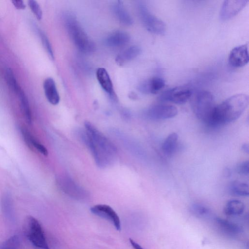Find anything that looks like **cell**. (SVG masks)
<instances>
[{"label": "cell", "instance_id": "cell-6", "mask_svg": "<svg viewBox=\"0 0 249 249\" xmlns=\"http://www.w3.org/2000/svg\"><path fill=\"white\" fill-rule=\"evenodd\" d=\"M139 11L141 19L148 31L157 35L164 34L166 25L163 21L152 15L144 5L139 6Z\"/></svg>", "mask_w": 249, "mask_h": 249}, {"label": "cell", "instance_id": "cell-18", "mask_svg": "<svg viewBox=\"0 0 249 249\" xmlns=\"http://www.w3.org/2000/svg\"><path fill=\"white\" fill-rule=\"evenodd\" d=\"M113 11L119 22L125 25H131L133 21L131 16L120 1H117L113 5Z\"/></svg>", "mask_w": 249, "mask_h": 249}, {"label": "cell", "instance_id": "cell-11", "mask_svg": "<svg viewBox=\"0 0 249 249\" xmlns=\"http://www.w3.org/2000/svg\"><path fill=\"white\" fill-rule=\"evenodd\" d=\"M248 0H225L220 12L221 19H229L238 14L247 4Z\"/></svg>", "mask_w": 249, "mask_h": 249}, {"label": "cell", "instance_id": "cell-14", "mask_svg": "<svg viewBox=\"0 0 249 249\" xmlns=\"http://www.w3.org/2000/svg\"><path fill=\"white\" fill-rule=\"evenodd\" d=\"M215 225L222 232L230 236H236L242 232V229L239 225L227 220L216 218Z\"/></svg>", "mask_w": 249, "mask_h": 249}, {"label": "cell", "instance_id": "cell-5", "mask_svg": "<svg viewBox=\"0 0 249 249\" xmlns=\"http://www.w3.org/2000/svg\"><path fill=\"white\" fill-rule=\"evenodd\" d=\"M25 236L36 249H50L43 228L34 217L28 215L23 224Z\"/></svg>", "mask_w": 249, "mask_h": 249}, {"label": "cell", "instance_id": "cell-12", "mask_svg": "<svg viewBox=\"0 0 249 249\" xmlns=\"http://www.w3.org/2000/svg\"><path fill=\"white\" fill-rule=\"evenodd\" d=\"M165 86L164 80L159 77H154L142 82L138 87L140 91L145 94H156Z\"/></svg>", "mask_w": 249, "mask_h": 249}, {"label": "cell", "instance_id": "cell-20", "mask_svg": "<svg viewBox=\"0 0 249 249\" xmlns=\"http://www.w3.org/2000/svg\"><path fill=\"white\" fill-rule=\"evenodd\" d=\"M178 135L175 132L170 134L164 141L161 149L163 153L168 155H172L178 146Z\"/></svg>", "mask_w": 249, "mask_h": 249}, {"label": "cell", "instance_id": "cell-2", "mask_svg": "<svg viewBox=\"0 0 249 249\" xmlns=\"http://www.w3.org/2000/svg\"><path fill=\"white\" fill-rule=\"evenodd\" d=\"M249 101L247 94L240 93L232 95L215 106L209 126H217L234 122L244 112Z\"/></svg>", "mask_w": 249, "mask_h": 249}, {"label": "cell", "instance_id": "cell-32", "mask_svg": "<svg viewBox=\"0 0 249 249\" xmlns=\"http://www.w3.org/2000/svg\"><path fill=\"white\" fill-rule=\"evenodd\" d=\"M129 242L134 249H144L139 244L132 239H129Z\"/></svg>", "mask_w": 249, "mask_h": 249}, {"label": "cell", "instance_id": "cell-15", "mask_svg": "<svg viewBox=\"0 0 249 249\" xmlns=\"http://www.w3.org/2000/svg\"><path fill=\"white\" fill-rule=\"evenodd\" d=\"M129 40L130 36L127 33L122 31H116L106 37L105 43L109 47H120L126 44Z\"/></svg>", "mask_w": 249, "mask_h": 249}, {"label": "cell", "instance_id": "cell-19", "mask_svg": "<svg viewBox=\"0 0 249 249\" xmlns=\"http://www.w3.org/2000/svg\"><path fill=\"white\" fill-rule=\"evenodd\" d=\"M245 209L243 202L237 199L229 200L224 208V212L229 216H237L242 214Z\"/></svg>", "mask_w": 249, "mask_h": 249}, {"label": "cell", "instance_id": "cell-16", "mask_svg": "<svg viewBox=\"0 0 249 249\" xmlns=\"http://www.w3.org/2000/svg\"><path fill=\"white\" fill-rule=\"evenodd\" d=\"M96 77L102 88L113 98L114 96L113 86L107 70L103 68L98 69L96 71Z\"/></svg>", "mask_w": 249, "mask_h": 249}, {"label": "cell", "instance_id": "cell-17", "mask_svg": "<svg viewBox=\"0 0 249 249\" xmlns=\"http://www.w3.org/2000/svg\"><path fill=\"white\" fill-rule=\"evenodd\" d=\"M140 48L136 45L130 46L119 54L115 59L116 63L123 66L127 62L137 57L141 53Z\"/></svg>", "mask_w": 249, "mask_h": 249}, {"label": "cell", "instance_id": "cell-26", "mask_svg": "<svg viewBox=\"0 0 249 249\" xmlns=\"http://www.w3.org/2000/svg\"><path fill=\"white\" fill-rule=\"evenodd\" d=\"M19 244V236L14 235L5 241L0 246V249H18Z\"/></svg>", "mask_w": 249, "mask_h": 249}, {"label": "cell", "instance_id": "cell-4", "mask_svg": "<svg viewBox=\"0 0 249 249\" xmlns=\"http://www.w3.org/2000/svg\"><path fill=\"white\" fill-rule=\"evenodd\" d=\"M65 23L71 39L79 51L84 53L94 51V42L89 37L74 17L71 15H66Z\"/></svg>", "mask_w": 249, "mask_h": 249}, {"label": "cell", "instance_id": "cell-27", "mask_svg": "<svg viewBox=\"0 0 249 249\" xmlns=\"http://www.w3.org/2000/svg\"><path fill=\"white\" fill-rule=\"evenodd\" d=\"M29 6L38 20H41L42 18V11L39 4L34 0L28 1Z\"/></svg>", "mask_w": 249, "mask_h": 249}, {"label": "cell", "instance_id": "cell-10", "mask_svg": "<svg viewBox=\"0 0 249 249\" xmlns=\"http://www.w3.org/2000/svg\"><path fill=\"white\" fill-rule=\"evenodd\" d=\"M249 60L247 44L235 47L231 51L229 56V63L233 68H241L245 66Z\"/></svg>", "mask_w": 249, "mask_h": 249}, {"label": "cell", "instance_id": "cell-24", "mask_svg": "<svg viewBox=\"0 0 249 249\" xmlns=\"http://www.w3.org/2000/svg\"><path fill=\"white\" fill-rule=\"evenodd\" d=\"M190 210L193 215L199 218H207L211 215V213L208 208L199 203L192 204Z\"/></svg>", "mask_w": 249, "mask_h": 249}, {"label": "cell", "instance_id": "cell-28", "mask_svg": "<svg viewBox=\"0 0 249 249\" xmlns=\"http://www.w3.org/2000/svg\"><path fill=\"white\" fill-rule=\"evenodd\" d=\"M40 36L43 46L46 50L48 55L52 59H54V54L52 45L46 36L42 32H40Z\"/></svg>", "mask_w": 249, "mask_h": 249}, {"label": "cell", "instance_id": "cell-33", "mask_svg": "<svg viewBox=\"0 0 249 249\" xmlns=\"http://www.w3.org/2000/svg\"><path fill=\"white\" fill-rule=\"evenodd\" d=\"M241 149L242 151H243L245 153H246L247 154H249V144L248 143H244L241 146Z\"/></svg>", "mask_w": 249, "mask_h": 249}, {"label": "cell", "instance_id": "cell-30", "mask_svg": "<svg viewBox=\"0 0 249 249\" xmlns=\"http://www.w3.org/2000/svg\"><path fill=\"white\" fill-rule=\"evenodd\" d=\"M32 147L33 150L36 149L44 156H47L48 154L47 148L43 145L38 142L36 139L33 142Z\"/></svg>", "mask_w": 249, "mask_h": 249}, {"label": "cell", "instance_id": "cell-31", "mask_svg": "<svg viewBox=\"0 0 249 249\" xmlns=\"http://www.w3.org/2000/svg\"><path fill=\"white\" fill-rule=\"evenodd\" d=\"M12 2L15 7L18 9H24L26 6L24 2L21 0H12Z\"/></svg>", "mask_w": 249, "mask_h": 249}, {"label": "cell", "instance_id": "cell-1", "mask_svg": "<svg viewBox=\"0 0 249 249\" xmlns=\"http://www.w3.org/2000/svg\"><path fill=\"white\" fill-rule=\"evenodd\" d=\"M86 132L82 139L89 147L97 165L104 167L109 164L116 153L114 145L91 123H85Z\"/></svg>", "mask_w": 249, "mask_h": 249}, {"label": "cell", "instance_id": "cell-3", "mask_svg": "<svg viewBox=\"0 0 249 249\" xmlns=\"http://www.w3.org/2000/svg\"><path fill=\"white\" fill-rule=\"evenodd\" d=\"M191 105L196 117L209 125L215 107L213 94L209 91L200 90L192 94Z\"/></svg>", "mask_w": 249, "mask_h": 249}, {"label": "cell", "instance_id": "cell-29", "mask_svg": "<svg viewBox=\"0 0 249 249\" xmlns=\"http://www.w3.org/2000/svg\"><path fill=\"white\" fill-rule=\"evenodd\" d=\"M249 161H244L240 163L236 167L237 172L243 176L249 175Z\"/></svg>", "mask_w": 249, "mask_h": 249}, {"label": "cell", "instance_id": "cell-8", "mask_svg": "<svg viewBox=\"0 0 249 249\" xmlns=\"http://www.w3.org/2000/svg\"><path fill=\"white\" fill-rule=\"evenodd\" d=\"M178 112L177 108L173 105L160 104L153 105L146 111V115L152 120H159L170 119L176 116Z\"/></svg>", "mask_w": 249, "mask_h": 249}, {"label": "cell", "instance_id": "cell-23", "mask_svg": "<svg viewBox=\"0 0 249 249\" xmlns=\"http://www.w3.org/2000/svg\"><path fill=\"white\" fill-rule=\"evenodd\" d=\"M17 94L20 100L21 110L24 113L26 121L30 124L32 123V115L28 99L22 89Z\"/></svg>", "mask_w": 249, "mask_h": 249}, {"label": "cell", "instance_id": "cell-22", "mask_svg": "<svg viewBox=\"0 0 249 249\" xmlns=\"http://www.w3.org/2000/svg\"><path fill=\"white\" fill-rule=\"evenodd\" d=\"M1 207L5 217L11 221L14 220V213L12 201L9 194H6L3 196L1 200Z\"/></svg>", "mask_w": 249, "mask_h": 249}, {"label": "cell", "instance_id": "cell-13", "mask_svg": "<svg viewBox=\"0 0 249 249\" xmlns=\"http://www.w3.org/2000/svg\"><path fill=\"white\" fill-rule=\"evenodd\" d=\"M43 89L48 102L53 105H57L60 101V96L55 81L52 78L48 77L44 80Z\"/></svg>", "mask_w": 249, "mask_h": 249}, {"label": "cell", "instance_id": "cell-25", "mask_svg": "<svg viewBox=\"0 0 249 249\" xmlns=\"http://www.w3.org/2000/svg\"><path fill=\"white\" fill-rule=\"evenodd\" d=\"M5 78L6 82L10 88L14 91L15 93H18L20 90L21 88L19 86L17 81L14 75L13 71L10 68H7L5 72Z\"/></svg>", "mask_w": 249, "mask_h": 249}, {"label": "cell", "instance_id": "cell-21", "mask_svg": "<svg viewBox=\"0 0 249 249\" xmlns=\"http://www.w3.org/2000/svg\"><path fill=\"white\" fill-rule=\"evenodd\" d=\"M231 193L235 196H248L249 195V189L248 184L239 181L232 182L229 187Z\"/></svg>", "mask_w": 249, "mask_h": 249}, {"label": "cell", "instance_id": "cell-7", "mask_svg": "<svg viewBox=\"0 0 249 249\" xmlns=\"http://www.w3.org/2000/svg\"><path fill=\"white\" fill-rule=\"evenodd\" d=\"M193 92L185 86L176 87L163 91L159 97L161 102H170L177 104H183L189 100Z\"/></svg>", "mask_w": 249, "mask_h": 249}, {"label": "cell", "instance_id": "cell-9", "mask_svg": "<svg viewBox=\"0 0 249 249\" xmlns=\"http://www.w3.org/2000/svg\"><path fill=\"white\" fill-rule=\"evenodd\" d=\"M91 213L103 218L111 223L117 230L121 229V221L115 211L109 206L98 204L90 208Z\"/></svg>", "mask_w": 249, "mask_h": 249}]
</instances>
